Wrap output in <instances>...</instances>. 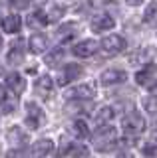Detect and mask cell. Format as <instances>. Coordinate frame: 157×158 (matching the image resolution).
Instances as JSON below:
<instances>
[{"instance_id": "6da1fadb", "label": "cell", "mask_w": 157, "mask_h": 158, "mask_svg": "<svg viewBox=\"0 0 157 158\" xmlns=\"http://www.w3.org/2000/svg\"><path fill=\"white\" fill-rule=\"evenodd\" d=\"M94 144L100 152H110L115 148V128L114 127H101L94 135Z\"/></svg>"}, {"instance_id": "7a4b0ae2", "label": "cell", "mask_w": 157, "mask_h": 158, "mask_svg": "<svg viewBox=\"0 0 157 158\" xmlns=\"http://www.w3.org/2000/svg\"><path fill=\"white\" fill-rule=\"evenodd\" d=\"M121 127H123V131L129 132V135H141V132L145 131V121L137 111H129L121 118Z\"/></svg>"}, {"instance_id": "3957f363", "label": "cell", "mask_w": 157, "mask_h": 158, "mask_svg": "<svg viewBox=\"0 0 157 158\" xmlns=\"http://www.w3.org/2000/svg\"><path fill=\"white\" fill-rule=\"evenodd\" d=\"M100 49H101V53L107 57H111V56H117V53H121L125 49L127 46V42H125V38H121V36H107L101 40V44H100Z\"/></svg>"}, {"instance_id": "277c9868", "label": "cell", "mask_w": 157, "mask_h": 158, "mask_svg": "<svg viewBox=\"0 0 157 158\" xmlns=\"http://www.w3.org/2000/svg\"><path fill=\"white\" fill-rule=\"evenodd\" d=\"M96 95V87L92 83H82V85H76L74 89L68 91V99H74V101H90Z\"/></svg>"}, {"instance_id": "5b68a950", "label": "cell", "mask_w": 157, "mask_h": 158, "mask_svg": "<svg viewBox=\"0 0 157 158\" xmlns=\"http://www.w3.org/2000/svg\"><path fill=\"white\" fill-rule=\"evenodd\" d=\"M84 73V69H82V65H78V63H68L66 67L62 69V73L58 75V85L64 87V85H68V83H72L74 79H78Z\"/></svg>"}, {"instance_id": "8992f818", "label": "cell", "mask_w": 157, "mask_h": 158, "mask_svg": "<svg viewBox=\"0 0 157 158\" xmlns=\"http://www.w3.org/2000/svg\"><path fill=\"white\" fill-rule=\"evenodd\" d=\"M44 121V113L36 103H26V125L30 128H38Z\"/></svg>"}, {"instance_id": "52a82bcc", "label": "cell", "mask_w": 157, "mask_h": 158, "mask_svg": "<svg viewBox=\"0 0 157 158\" xmlns=\"http://www.w3.org/2000/svg\"><path fill=\"white\" fill-rule=\"evenodd\" d=\"M127 79V73L125 71H121V69H105L104 73H101V77H100V81H101V85H117V83H123Z\"/></svg>"}, {"instance_id": "ba28073f", "label": "cell", "mask_w": 157, "mask_h": 158, "mask_svg": "<svg viewBox=\"0 0 157 158\" xmlns=\"http://www.w3.org/2000/svg\"><path fill=\"white\" fill-rule=\"evenodd\" d=\"M97 46H100V44L94 42V40H84V42H80V44L74 46V56H78V57H90V56H94L97 49H100Z\"/></svg>"}, {"instance_id": "9c48e42d", "label": "cell", "mask_w": 157, "mask_h": 158, "mask_svg": "<svg viewBox=\"0 0 157 158\" xmlns=\"http://www.w3.org/2000/svg\"><path fill=\"white\" fill-rule=\"evenodd\" d=\"M6 138H8V142H10L12 148H22V146L28 142V135L22 131L20 127H12L10 131H8Z\"/></svg>"}, {"instance_id": "30bf717a", "label": "cell", "mask_w": 157, "mask_h": 158, "mask_svg": "<svg viewBox=\"0 0 157 158\" xmlns=\"http://www.w3.org/2000/svg\"><path fill=\"white\" fill-rule=\"evenodd\" d=\"M6 59L10 65H18V63L24 61V42L22 40H18V42H14L10 46V52H8Z\"/></svg>"}, {"instance_id": "8fae6325", "label": "cell", "mask_w": 157, "mask_h": 158, "mask_svg": "<svg viewBox=\"0 0 157 158\" xmlns=\"http://www.w3.org/2000/svg\"><path fill=\"white\" fill-rule=\"evenodd\" d=\"M155 73H157V65L155 63H147L143 69H139V71L135 73V81L139 83V85H149L151 79L155 77Z\"/></svg>"}, {"instance_id": "7c38bea8", "label": "cell", "mask_w": 157, "mask_h": 158, "mask_svg": "<svg viewBox=\"0 0 157 158\" xmlns=\"http://www.w3.org/2000/svg\"><path fill=\"white\" fill-rule=\"evenodd\" d=\"M153 56H155V49L149 48V46H145V48H139V49H137L133 56L129 57V61L135 63V65H137V63H145V65H147V63H151Z\"/></svg>"}, {"instance_id": "4fadbf2b", "label": "cell", "mask_w": 157, "mask_h": 158, "mask_svg": "<svg viewBox=\"0 0 157 158\" xmlns=\"http://www.w3.org/2000/svg\"><path fill=\"white\" fill-rule=\"evenodd\" d=\"M115 26V20L111 16H94V20H92V30L94 32H105V30H111Z\"/></svg>"}, {"instance_id": "5bb4252c", "label": "cell", "mask_w": 157, "mask_h": 158, "mask_svg": "<svg viewBox=\"0 0 157 158\" xmlns=\"http://www.w3.org/2000/svg\"><path fill=\"white\" fill-rule=\"evenodd\" d=\"M28 48H30L32 53H42V52H46V48H48V38L44 36V34H34V36L28 40Z\"/></svg>"}, {"instance_id": "9a60e30c", "label": "cell", "mask_w": 157, "mask_h": 158, "mask_svg": "<svg viewBox=\"0 0 157 158\" xmlns=\"http://www.w3.org/2000/svg\"><path fill=\"white\" fill-rule=\"evenodd\" d=\"M52 150H54V142H52V140H48V138H42V140H38L36 144L32 146V156H36V158H44V156L50 154Z\"/></svg>"}, {"instance_id": "2e32d148", "label": "cell", "mask_w": 157, "mask_h": 158, "mask_svg": "<svg viewBox=\"0 0 157 158\" xmlns=\"http://www.w3.org/2000/svg\"><path fill=\"white\" fill-rule=\"evenodd\" d=\"M20 26H22V20H20V16H16V14H10V16H4L2 18V30L6 34L20 32Z\"/></svg>"}, {"instance_id": "e0dca14e", "label": "cell", "mask_w": 157, "mask_h": 158, "mask_svg": "<svg viewBox=\"0 0 157 158\" xmlns=\"http://www.w3.org/2000/svg\"><path fill=\"white\" fill-rule=\"evenodd\" d=\"M6 85L10 87L16 95H20V93H24V89H26V81H24V77L20 73H10V75L6 77Z\"/></svg>"}, {"instance_id": "ac0fdd59", "label": "cell", "mask_w": 157, "mask_h": 158, "mask_svg": "<svg viewBox=\"0 0 157 158\" xmlns=\"http://www.w3.org/2000/svg\"><path fill=\"white\" fill-rule=\"evenodd\" d=\"M52 87H54V83H52V79L48 77V75H42L40 79L36 81V93L40 97H50V93H52Z\"/></svg>"}, {"instance_id": "d6986e66", "label": "cell", "mask_w": 157, "mask_h": 158, "mask_svg": "<svg viewBox=\"0 0 157 158\" xmlns=\"http://www.w3.org/2000/svg\"><path fill=\"white\" fill-rule=\"evenodd\" d=\"M76 34H78V26L70 22V24H64V26H60V30L56 32V36H58L60 42H68V40H72Z\"/></svg>"}, {"instance_id": "ffe728a7", "label": "cell", "mask_w": 157, "mask_h": 158, "mask_svg": "<svg viewBox=\"0 0 157 158\" xmlns=\"http://www.w3.org/2000/svg\"><path fill=\"white\" fill-rule=\"evenodd\" d=\"M46 24H48V14L42 12V10H36L34 14L28 16V26L30 28H42Z\"/></svg>"}, {"instance_id": "44dd1931", "label": "cell", "mask_w": 157, "mask_h": 158, "mask_svg": "<svg viewBox=\"0 0 157 158\" xmlns=\"http://www.w3.org/2000/svg\"><path fill=\"white\" fill-rule=\"evenodd\" d=\"M87 146H84V144H68V148L64 150V154L66 156H70V158H84V156H87Z\"/></svg>"}, {"instance_id": "7402d4cb", "label": "cell", "mask_w": 157, "mask_h": 158, "mask_svg": "<svg viewBox=\"0 0 157 158\" xmlns=\"http://www.w3.org/2000/svg\"><path fill=\"white\" fill-rule=\"evenodd\" d=\"M62 57H64V52H62L60 48H56V49H52V52L44 57V63H46V65H50V67H56L58 63L62 61Z\"/></svg>"}, {"instance_id": "603a6c76", "label": "cell", "mask_w": 157, "mask_h": 158, "mask_svg": "<svg viewBox=\"0 0 157 158\" xmlns=\"http://www.w3.org/2000/svg\"><path fill=\"white\" fill-rule=\"evenodd\" d=\"M111 118H114V109L111 107H101L100 111L96 113V123L97 125H104V123L111 121Z\"/></svg>"}, {"instance_id": "cb8c5ba5", "label": "cell", "mask_w": 157, "mask_h": 158, "mask_svg": "<svg viewBox=\"0 0 157 158\" xmlns=\"http://www.w3.org/2000/svg\"><path fill=\"white\" fill-rule=\"evenodd\" d=\"M72 132H74V135H76L78 138H86L87 135H90L86 121H74V125H72Z\"/></svg>"}, {"instance_id": "d4e9b609", "label": "cell", "mask_w": 157, "mask_h": 158, "mask_svg": "<svg viewBox=\"0 0 157 158\" xmlns=\"http://www.w3.org/2000/svg\"><path fill=\"white\" fill-rule=\"evenodd\" d=\"M155 18H157V2L149 4L147 10H145V14H143V20H145V22H153Z\"/></svg>"}, {"instance_id": "484cf974", "label": "cell", "mask_w": 157, "mask_h": 158, "mask_svg": "<svg viewBox=\"0 0 157 158\" xmlns=\"http://www.w3.org/2000/svg\"><path fill=\"white\" fill-rule=\"evenodd\" d=\"M62 12H64L62 6H54V8L50 10V14H48V22H56V20L62 16Z\"/></svg>"}, {"instance_id": "4316f807", "label": "cell", "mask_w": 157, "mask_h": 158, "mask_svg": "<svg viewBox=\"0 0 157 158\" xmlns=\"http://www.w3.org/2000/svg\"><path fill=\"white\" fill-rule=\"evenodd\" d=\"M143 105H145V109L153 115V113H157V101H153L151 97H147V99H143Z\"/></svg>"}, {"instance_id": "83f0119b", "label": "cell", "mask_w": 157, "mask_h": 158, "mask_svg": "<svg viewBox=\"0 0 157 158\" xmlns=\"http://www.w3.org/2000/svg\"><path fill=\"white\" fill-rule=\"evenodd\" d=\"M87 4H90L92 8H105L111 4V0H87Z\"/></svg>"}, {"instance_id": "f1b7e54d", "label": "cell", "mask_w": 157, "mask_h": 158, "mask_svg": "<svg viewBox=\"0 0 157 158\" xmlns=\"http://www.w3.org/2000/svg\"><path fill=\"white\" fill-rule=\"evenodd\" d=\"M8 4H10L12 8H16V10H24L28 6V0H8Z\"/></svg>"}, {"instance_id": "f546056e", "label": "cell", "mask_w": 157, "mask_h": 158, "mask_svg": "<svg viewBox=\"0 0 157 158\" xmlns=\"http://www.w3.org/2000/svg\"><path fill=\"white\" fill-rule=\"evenodd\" d=\"M143 154L145 156H157V144H145L143 146Z\"/></svg>"}, {"instance_id": "4dcf8cb0", "label": "cell", "mask_w": 157, "mask_h": 158, "mask_svg": "<svg viewBox=\"0 0 157 158\" xmlns=\"http://www.w3.org/2000/svg\"><path fill=\"white\" fill-rule=\"evenodd\" d=\"M6 101V89H4V85H0V103Z\"/></svg>"}, {"instance_id": "1f68e13d", "label": "cell", "mask_w": 157, "mask_h": 158, "mask_svg": "<svg viewBox=\"0 0 157 158\" xmlns=\"http://www.w3.org/2000/svg\"><path fill=\"white\" fill-rule=\"evenodd\" d=\"M127 4H129V6H139L141 2H143V0H125Z\"/></svg>"}, {"instance_id": "d6a6232c", "label": "cell", "mask_w": 157, "mask_h": 158, "mask_svg": "<svg viewBox=\"0 0 157 158\" xmlns=\"http://www.w3.org/2000/svg\"><path fill=\"white\" fill-rule=\"evenodd\" d=\"M117 158H133L131 152H121V154H117Z\"/></svg>"}, {"instance_id": "836d02e7", "label": "cell", "mask_w": 157, "mask_h": 158, "mask_svg": "<svg viewBox=\"0 0 157 158\" xmlns=\"http://www.w3.org/2000/svg\"><path fill=\"white\" fill-rule=\"evenodd\" d=\"M32 2H34V4H38V6H42V4H46L48 0H32Z\"/></svg>"}, {"instance_id": "e575fe53", "label": "cell", "mask_w": 157, "mask_h": 158, "mask_svg": "<svg viewBox=\"0 0 157 158\" xmlns=\"http://www.w3.org/2000/svg\"><path fill=\"white\" fill-rule=\"evenodd\" d=\"M153 95L157 97V83H155V85H153Z\"/></svg>"}, {"instance_id": "d590c367", "label": "cell", "mask_w": 157, "mask_h": 158, "mask_svg": "<svg viewBox=\"0 0 157 158\" xmlns=\"http://www.w3.org/2000/svg\"><path fill=\"white\" fill-rule=\"evenodd\" d=\"M2 71H4V69H2V65H0V75H2Z\"/></svg>"}, {"instance_id": "8d00e7d4", "label": "cell", "mask_w": 157, "mask_h": 158, "mask_svg": "<svg viewBox=\"0 0 157 158\" xmlns=\"http://www.w3.org/2000/svg\"><path fill=\"white\" fill-rule=\"evenodd\" d=\"M0 49H2V38H0Z\"/></svg>"}, {"instance_id": "74e56055", "label": "cell", "mask_w": 157, "mask_h": 158, "mask_svg": "<svg viewBox=\"0 0 157 158\" xmlns=\"http://www.w3.org/2000/svg\"><path fill=\"white\" fill-rule=\"evenodd\" d=\"M155 131H157V125H155Z\"/></svg>"}]
</instances>
